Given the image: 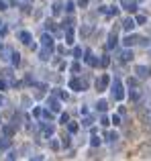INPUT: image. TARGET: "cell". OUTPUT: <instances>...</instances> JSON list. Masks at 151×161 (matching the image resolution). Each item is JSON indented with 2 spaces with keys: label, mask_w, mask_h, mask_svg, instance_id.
Instances as JSON below:
<instances>
[{
  "label": "cell",
  "mask_w": 151,
  "mask_h": 161,
  "mask_svg": "<svg viewBox=\"0 0 151 161\" xmlns=\"http://www.w3.org/2000/svg\"><path fill=\"white\" fill-rule=\"evenodd\" d=\"M133 59V53L131 51H123V55H121V61H131Z\"/></svg>",
  "instance_id": "8fae6325"
},
{
  "label": "cell",
  "mask_w": 151,
  "mask_h": 161,
  "mask_svg": "<svg viewBox=\"0 0 151 161\" xmlns=\"http://www.w3.org/2000/svg\"><path fill=\"white\" fill-rule=\"evenodd\" d=\"M70 88H71V90H76V92H82V90H84V84H82L80 80H71L70 82Z\"/></svg>",
  "instance_id": "5b68a950"
},
{
  "label": "cell",
  "mask_w": 151,
  "mask_h": 161,
  "mask_svg": "<svg viewBox=\"0 0 151 161\" xmlns=\"http://www.w3.org/2000/svg\"><path fill=\"white\" fill-rule=\"evenodd\" d=\"M84 59H86V63H88V65H98V59L94 57V55L90 53V51L86 53V57H84Z\"/></svg>",
  "instance_id": "52a82bcc"
},
{
  "label": "cell",
  "mask_w": 151,
  "mask_h": 161,
  "mask_svg": "<svg viewBox=\"0 0 151 161\" xmlns=\"http://www.w3.org/2000/svg\"><path fill=\"white\" fill-rule=\"evenodd\" d=\"M139 2H141V0H139Z\"/></svg>",
  "instance_id": "e575fe53"
},
{
  "label": "cell",
  "mask_w": 151,
  "mask_h": 161,
  "mask_svg": "<svg viewBox=\"0 0 151 161\" xmlns=\"http://www.w3.org/2000/svg\"><path fill=\"white\" fill-rule=\"evenodd\" d=\"M135 21H133V19H127V21H125V23H123V27H125V31H133V29H135Z\"/></svg>",
  "instance_id": "ba28073f"
},
{
  "label": "cell",
  "mask_w": 151,
  "mask_h": 161,
  "mask_svg": "<svg viewBox=\"0 0 151 161\" xmlns=\"http://www.w3.org/2000/svg\"><path fill=\"white\" fill-rule=\"evenodd\" d=\"M0 147H2V149H8V147H10V141H8V139H0Z\"/></svg>",
  "instance_id": "4fadbf2b"
},
{
  "label": "cell",
  "mask_w": 151,
  "mask_h": 161,
  "mask_svg": "<svg viewBox=\"0 0 151 161\" xmlns=\"http://www.w3.org/2000/svg\"><path fill=\"white\" fill-rule=\"evenodd\" d=\"M112 96H115V100H123V98H125L123 84H121L118 80H115V84H112Z\"/></svg>",
  "instance_id": "6da1fadb"
},
{
  "label": "cell",
  "mask_w": 151,
  "mask_h": 161,
  "mask_svg": "<svg viewBox=\"0 0 151 161\" xmlns=\"http://www.w3.org/2000/svg\"><path fill=\"white\" fill-rule=\"evenodd\" d=\"M43 131H45L47 137H49V135H53V127H51V125H45V127H43Z\"/></svg>",
  "instance_id": "e0dca14e"
},
{
  "label": "cell",
  "mask_w": 151,
  "mask_h": 161,
  "mask_svg": "<svg viewBox=\"0 0 151 161\" xmlns=\"http://www.w3.org/2000/svg\"><path fill=\"white\" fill-rule=\"evenodd\" d=\"M106 108H108V104H106V100H100V102H98V110H100V112H104Z\"/></svg>",
  "instance_id": "9a60e30c"
},
{
  "label": "cell",
  "mask_w": 151,
  "mask_h": 161,
  "mask_svg": "<svg viewBox=\"0 0 151 161\" xmlns=\"http://www.w3.org/2000/svg\"><path fill=\"white\" fill-rule=\"evenodd\" d=\"M0 10H6V4L4 2H0Z\"/></svg>",
  "instance_id": "4dcf8cb0"
},
{
  "label": "cell",
  "mask_w": 151,
  "mask_h": 161,
  "mask_svg": "<svg viewBox=\"0 0 151 161\" xmlns=\"http://www.w3.org/2000/svg\"><path fill=\"white\" fill-rule=\"evenodd\" d=\"M21 61V55L19 53H12V63H19Z\"/></svg>",
  "instance_id": "7402d4cb"
},
{
  "label": "cell",
  "mask_w": 151,
  "mask_h": 161,
  "mask_svg": "<svg viewBox=\"0 0 151 161\" xmlns=\"http://www.w3.org/2000/svg\"><path fill=\"white\" fill-rule=\"evenodd\" d=\"M0 49H2V43H0Z\"/></svg>",
  "instance_id": "836d02e7"
},
{
  "label": "cell",
  "mask_w": 151,
  "mask_h": 161,
  "mask_svg": "<svg viewBox=\"0 0 151 161\" xmlns=\"http://www.w3.org/2000/svg\"><path fill=\"white\" fill-rule=\"evenodd\" d=\"M100 63H102V65H108V63H110V59H108V57H102V61H100Z\"/></svg>",
  "instance_id": "f1b7e54d"
},
{
  "label": "cell",
  "mask_w": 151,
  "mask_h": 161,
  "mask_svg": "<svg viewBox=\"0 0 151 161\" xmlns=\"http://www.w3.org/2000/svg\"><path fill=\"white\" fill-rule=\"evenodd\" d=\"M71 71H80V63H74L71 65Z\"/></svg>",
  "instance_id": "4316f807"
},
{
  "label": "cell",
  "mask_w": 151,
  "mask_h": 161,
  "mask_svg": "<svg viewBox=\"0 0 151 161\" xmlns=\"http://www.w3.org/2000/svg\"><path fill=\"white\" fill-rule=\"evenodd\" d=\"M112 122H115V125H121V116L115 114V116H112Z\"/></svg>",
  "instance_id": "cb8c5ba5"
},
{
  "label": "cell",
  "mask_w": 151,
  "mask_h": 161,
  "mask_svg": "<svg viewBox=\"0 0 151 161\" xmlns=\"http://www.w3.org/2000/svg\"><path fill=\"white\" fill-rule=\"evenodd\" d=\"M108 82H110V78H108V76H102L100 80L96 82V90H98V92H104L106 86H108Z\"/></svg>",
  "instance_id": "7a4b0ae2"
},
{
  "label": "cell",
  "mask_w": 151,
  "mask_h": 161,
  "mask_svg": "<svg viewBox=\"0 0 151 161\" xmlns=\"http://www.w3.org/2000/svg\"><path fill=\"white\" fill-rule=\"evenodd\" d=\"M82 125H84V127H90V125H92V118H84V122H82Z\"/></svg>",
  "instance_id": "d4e9b609"
},
{
  "label": "cell",
  "mask_w": 151,
  "mask_h": 161,
  "mask_svg": "<svg viewBox=\"0 0 151 161\" xmlns=\"http://www.w3.org/2000/svg\"><path fill=\"white\" fill-rule=\"evenodd\" d=\"M106 137H108V141H116V139H118V137H116V133H108Z\"/></svg>",
  "instance_id": "603a6c76"
},
{
  "label": "cell",
  "mask_w": 151,
  "mask_h": 161,
  "mask_svg": "<svg viewBox=\"0 0 151 161\" xmlns=\"http://www.w3.org/2000/svg\"><path fill=\"white\" fill-rule=\"evenodd\" d=\"M135 73H137L139 78H149L151 69L147 68V65H137V68H135Z\"/></svg>",
  "instance_id": "3957f363"
},
{
  "label": "cell",
  "mask_w": 151,
  "mask_h": 161,
  "mask_svg": "<svg viewBox=\"0 0 151 161\" xmlns=\"http://www.w3.org/2000/svg\"><path fill=\"white\" fill-rule=\"evenodd\" d=\"M68 127H70V133H76V131H78V125H76V122H70Z\"/></svg>",
  "instance_id": "44dd1931"
},
{
  "label": "cell",
  "mask_w": 151,
  "mask_h": 161,
  "mask_svg": "<svg viewBox=\"0 0 151 161\" xmlns=\"http://www.w3.org/2000/svg\"><path fill=\"white\" fill-rule=\"evenodd\" d=\"M41 43H43V47H53V37L51 35H43V39H41Z\"/></svg>",
  "instance_id": "8992f818"
},
{
  "label": "cell",
  "mask_w": 151,
  "mask_h": 161,
  "mask_svg": "<svg viewBox=\"0 0 151 161\" xmlns=\"http://www.w3.org/2000/svg\"><path fill=\"white\" fill-rule=\"evenodd\" d=\"M59 12H61V4L55 2V4H53V14H59Z\"/></svg>",
  "instance_id": "ac0fdd59"
},
{
  "label": "cell",
  "mask_w": 151,
  "mask_h": 161,
  "mask_svg": "<svg viewBox=\"0 0 151 161\" xmlns=\"http://www.w3.org/2000/svg\"><path fill=\"white\" fill-rule=\"evenodd\" d=\"M86 2H88V0H80V4H82V6H86Z\"/></svg>",
  "instance_id": "1f68e13d"
},
{
  "label": "cell",
  "mask_w": 151,
  "mask_h": 161,
  "mask_svg": "<svg viewBox=\"0 0 151 161\" xmlns=\"http://www.w3.org/2000/svg\"><path fill=\"white\" fill-rule=\"evenodd\" d=\"M100 122H102V125H104V127H108V125H110V122H108V118H106V116H102V120H100Z\"/></svg>",
  "instance_id": "83f0119b"
},
{
  "label": "cell",
  "mask_w": 151,
  "mask_h": 161,
  "mask_svg": "<svg viewBox=\"0 0 151 161\" xmlns=\"http://www.w3.org/2000/svg\"><path fill=\"white\" fill-rule=\"evenodd\" d=\"M116 45V35H110L108 37V47H115Z\"/></svg>",
  "instance_id": "2e32d148"
},
{
  "label": "cell",
  "mask_w": 151,
  "mask_h": 161,
  "mask_svg": "<svg viewBox=\"0 0 151 161\" xmlns=\"http://www.w3.org/2000/svg\"><path fill=\"white\" fill-rule=\"evenodd\" d=\"M74 55H76V57H80V55H82V49H80V47H76V49H74Z\"/></svg>",
  "instance_id": "484cf974"
},
{
  "label": "cell",
  "mask_w": 151,
  "mask_h": 161,
  "mask_svg": "<svg viewBox=\"0 0 151 161\" xmlns=\"http://www.w3.org/2000/svg\"><path fill=\"white\" fill-rule=\"evenodd\" d=\"M4 88H6V82H4V80H0V90H4Z\"/></svg>",
  "instance_id": "f546056e"
},
{
  "label": "cell",
  "mask_w": 151,
  "mask_h": 161,
  "mask_svg": "<svg viewBox=\"0 0 151 161\" xmlns=\"http://www.w3.org/2000/svg\"><path fill=\"white\" fill-rule=\"evenodd\" d=\"M49 55H51V49H49V47H45V49L41 51V55H39V57H41L43 61H45V59H49Z\"/></svg>",
  "instance_id": "30bf717a"
},
{
  "label": "cell",
  "mask_w": 151,
  "mask_h": 161,
  "mask_svg": "<svg viewBox=\"0 0 151 161\" xmlns=\"http://www.w3.org/2000/svg\"><path fill=\"white\" fill-rule=\"evenodd\" d=\"M90 145H92V147H98V145H100V139H98V137H92Z\"/></svg>",
  "instance_id": "ffe728a7"
},
{
  "label": "cell",
  "mask_w": 151,
  "mask_h": 161,
  "mask_svg": "<svg viewBox=\"0 0 151 161\" xmlns=\"http://www.w3.org/2000/svg\"><path fill=\"white\" fill-rule=\"evenodd\" d=\"M139 41H141L139 37L129 35V37H125V39H123V45H125V47H131V45H135V43H139Z\"/></svg>",
  "instance_id": "277c9868"
},
{
  "label": "cell",
  "mask_w": 151,
  "mask_h": 161,
  "mask_svg": "<svg viewBox=\"0 0 151 161\" xmlns=\"http://www.w3.org/2000/svg\"><path fill=\"white\" fill-rule=\"evenodd\" d=\"M49 104H51V110H53V112H59V108H61V106H59L57 100H51Z\"/></svg>",
  "instance_id": "5bb4252c"
},
{
  "label": "cell",
  "mask_w": 151,
  "mask_h": 161,
  "mask_svg": "<svg viewBox=\"0 0 151 161\" xmlns=\"http://www.w3.org/2000/svg\"><path fill=\"white\" fill-rule=\"evenodd\" d=\"M125 8H127L129 12H135L137 10V4H135V2H125Z\"/></svg>",
  "instance_id": "7c38bea8"
},
{
  "label": "cell",
  "mask_w": 151,
  "mask_h": 161,
  "mask_svg": "<svg viewBox=\"0 0 151 161\" xmlns=\"http://www.w3.org/2000/svg\"><path fill=\"white\" fill-rule=\"evenodd\" d=\"M19 37H21V41H23V43H27V45H29V43H31V35L27 33V31H23V33L19 35Z\"/></svg>",
  "instance_id": "9c48e42d"
},
{
  "label": "cell",
  "mask_w": 151,
  "mask_h": 161,
  "mask_svg": "<svg viewBox=\"0 0 151 161\" xmlns=\"http://www.w3.org/2000/svg\"><path fill=\"white\" fill-rule=\"evenodd\" d=\"M135 23H137V24H143V23H147V19H145V16H143V14H139V16H137V21H135Z\"/></svg>",
  "instance_id": "d6986e66"
},
{
  "label": "cell",
  "mask_w": 151,
  "mask_h": 161,
  "mask_svg": "<svg viewBox=\"0 0 151 161\" xmlns=\"http://www.w3.org/2000/svg\"><path fill=\"white\" fill-rule=\"evenodd\" d=\"M2 104H4V100H2V96H0V106H2Z\"/></svg>",
  "instance_id": "d6a6232c"
}]
</instances>
